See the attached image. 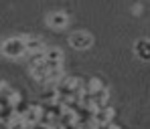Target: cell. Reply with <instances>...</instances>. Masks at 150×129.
<instances>
[{"label": "cell", "instance_id": "obj_2", "mask_svg": "<svg viewBox=\"0 0 150 129\" xmlns=\"http://www.w3.org/2000/svg\"><path fill=\"white\" fill-rule=\"evenodd\" d=\"M69 47L75 49V51H87V49H91V45H93V36H91V32H87V30H75L69 34Z\"/></svg>", "mask_w": 150, "mask_h": 129}, {"label": "cell", "instance_id": "obj_7", "mask_svg": "<svg viewBox=\"0 0 150 129\" xmlns=\"http://www.w3.org/2000/svg\"><path fill=\"white\" fill-rule=\"evenodd\" d=\"M23 117H25V125H39L41 123V117H43V107L41 105H28V109H26L25 113H23Z\"/></svg>", "mask_w": 150, "mask_h": 129}, {"label": "cell", "instance_id": "obj_8", "mask_svg": "<svg viewBox=\"0 0 150 129\" xmlns=\"http://www.w3.org/2000/svg\"><path fill=\"white\" fill-rule=\"evenodd\" d=\"M25 43H26V51L28 54H33V52H45V40L43 38H39V36H25Z\"/></svg>", "mask_w": 150, "mask_h": 129}, {"label": "cell", "instance_id": "obj_1", "mask_svg": "<svg viewBox=\"0 0 150 129\" xmlns=\"http://www.w3.org/2000/svg\"><path fill=\"white\" fill-rule=\"evenodd\" d=\"M0 52L6 59H23L25 54H28L25 36H8V38H4L0 43Z\"/></svg>", "mask_w": 150, "mask_h": 129}, {"label": "cell", "instance_id": "obj_9", "mask_svg": "<svg viewBox=\"0 0 150 129\" xmlns=\"http://www.w3.org/2000/svg\"><path fill=\"white\" fill-rule=\"evenodd\" d=\"M134 52H136L142 61H150V38H140V40H136Z\"/></svg>", "mask_w": 150, "mask_h": 129}, {"label": "cell", "instance_id": "obj_6", "mask_svg": "<svg viewBox=\"0 0 150 129\" xmlns=\"http://www.w3.org/2000/svg\"><path fill=\"white\" fill-rule=\"evenodd\" d=\"M49 69L51 67L45 63V59L30 63V75L37 79V81H41V83H47V79H49Z\"/></svg>", "mask_w": 150, "mask_h": 129}, {"label": "cell", "instance_id": "obj_4", "mask_svg": "<svg viewBox=\"0 0 150 129\" xmlns=\"http://www.w3.org/2000/svg\"><path fill=\"white\" fill-rule=\"evenodd\" d=\"M114 119V109L112 107H100V109H96L93 113H91V125H110V121Z\"/></svg>", "mask_w": 150, "mask_h": 129}, {"label": "cell", "instance_id": "obj_5", "mask_svg": "<svg viewBox=\"0 0 150 129\" xmlns=\"http://www.w3.org/2000/svg\"><path fill=\"white\" fill-rule=\"evenodd\" d=\"M63 59H65V54H63V51L59 47H47L45 49V63L49 65L51 69L53 67H61Z\"/></svg>", "mask_w": 150, "mask_h": 129}, {"label": "cell", "instance_id": "obj_3", "mask_svg": "<svg viewBox=\"0 0 150 129\" xmlns=\"http://www.w3.org/2000/svg\"><path fill=\"white\" fill-rule=\"evenodd\" d=\"M45 22H47V26L53 28V30H63V28L69 26V16H67V12L55 10V12H49V14H47Z\"/></svg>", "mask_w": 150, "mask_h": 129}]
</instances>
